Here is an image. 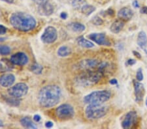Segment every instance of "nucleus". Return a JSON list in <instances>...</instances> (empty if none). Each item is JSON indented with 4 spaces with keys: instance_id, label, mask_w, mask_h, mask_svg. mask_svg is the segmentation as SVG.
Returning <instances> with one entry per match:
<instances>
[{
    "instance_id": "nucleus-21",
    "label": "nucleus",
    "mask_w": 147,
    "mask_h": 129,
    "mask_svg": "<svg viewBox=\"0 0 147 129\" xmlns=\"http://www.w3.org/2000/svg\"><path fill=\"white\" fill-rule=\"evenodd\" d=\"M21 125H22L24 127L27 128H37V126L33 123L32 119L30 117H23V118L20 120Z\"/></svg>"
},
{
    "instance_id": "nucleus-36",
    "label": "nucleus",
    "mask_w": 147,
    "mask_h": 129,
    "mask_svg": "<svg viewBox=\"0 0 147 129\" xmlns=\"http://www.w3.org/2000/svg\"><path fill=\"white\" fill-rule=\"evenodd\" d=\"M110 84H112V85H116V84H118L117 80L112 79V80H110Z\"/></svg>"
},
{
    "instance_id": "nucleus-22",
    "label": "nucleus",
    "mask_w": 147,
    "mask_h": 129,
    "mask_svg": "<svg viewBox=\"0 0 147 129\" xmlns=\"http://www.w3.org/2000/svg\"><path fill=\"white\" fill-rule=\"evenodd\" d=\"M71 53V49L66 46H61L58 50V55L60 57H67Z\"/></svg>"
},
{
    "instance_id": "nucleus-31",
    "label": "nucleus",
    "mask_w": 147,
    "mask_h": 129,
    "mask_svg": "<svg viewBox=\"0 0 147 129\" xmlns=\"http://www.w3.org/2000/svg\"><path fill=\"white\" fill-rule=\"evenodd\" d=\"M140 12H141V14H143V15H147V7H143L141 9Z\"/></svg>"
},
{
    "instance_id": "nucleus-11",
    "label": "nucleus",
    "mask_w": 147,
    "mask_h": 129,
    "mask_svg": "<svg viewBox=\"0 0 147 129\" xmlns=\"http://www.w3.org/2000/svg\"><path fill=\"white\" fill-rule=\"evenodd\" d=\"M11 61L14 65L23 66L28 63V57L26 53L23 52H18L11 56Z\"/></svg>"
},
{
    "instance_id": "nucleus-27",
    "label": "nucleus",
    "mask_w": 147,
    "mask_h": 129,
    "mask_svg": "<svg viewBox=\"0 0 147 129\" xmlns=\"http://www.w3.org/2000/svg\"><path fill=\"white\" fill-rule=\"evenodd\" d=\"M136 78L139 82H141L143 80V70L141 68L137 70V74H136Z\"/></svg>"
},
{
    "instance_id": "nucleus-8",
    "label": "nucleus",
    "mask_w": 147,
    "mask_h": 129,
    "mask_svg": "<svg viewBox=\"0 0 147 129\" xmlns=\"http://www.w3.org/2000/svg\"><path fill=\"white\" fill-rule=\"evenodd\" d=\"M58 37L57 30L53 26L47 27L41 35V40L46 44H51L56 41Z\"/></svg>"
},
{
    "instance_id": "nucleus-16",
    "label": "nucleus",
    "mask_w": 147,
    "mask_h": 129,
    "mask_svg": "<svg viewBox=\"0 0 147 129\" xmlns=\"http://www.w3.org/2000/svg\"><path fill=\"white\" fill-rule=\"evenodd\" d=\"M38 11H39L40 15L49 16L53 14V13L54 12V9H53V7L47 2L46 3L41 5H39Z\"/></svg>"
},
{
    "instance_id": "nucleus-32",
    "label": "nucleus",
    "mask_w": 147,
    "mask_h": 129,
    "mask_svg": "<svg viewBox=\"0 0 147 129\" xmlns=\"http://www.w3.org/2000/svg\"><path fill=\"white\" fill-rule=\"evenodd\" d=\"M45 126L47 128H51L53 126V123H52L51 121H48L47 122L46 124H45Z\"/></svg>"
},
{
    "instance_id": "nucleus-14",
    "label": "nucleus",
    "mask_w": 147,
    "mask_h": 129,
    "mask_svg": "<svg viewBox=\"0 0 147 129\" xmlns=\"http://www.w3.org/2000/svg\"><path fill=\"white\" fill-rule=\"evenodd\" d=\"M15 81V77L12 74H7L0 77V85L5 88L11 86Z\"/></svg>"
},
{
    "instance_id": "nucleus-37",
    "label": "nucleus",
    "mask_w": 147,
    "mask_h": 129,
    "mask_svg": "<svg viewBox=\"0 0 147 129\" xmlns=\"http://www.w3.org/2000/svg\"><path fill=\"white\" fill-rule=\"evenodd\" d=\"M134 54L137 57H138V58H139V59H141V54H140V53L138 52V51H134Z\"/></svg>"
},
{
    "instance_id": "nucleus-5",
    "label": "nucleus",
    "mask_w": 147,
    "mask_h": 129,
    "mask_svg": "<svg viewBox=\"0 0 147 129\" xmlns=\"http://www.w3.org/2000/svg\"><path fill=\"white\" fill-rule=\"evenodd\" d=\"M111 93L108 91H96L85 96L83 99L84 103L90 104H103L110 99Z\"/></svg>"
},
{
    "instance_id": "nucleus-28",
    "label": "nucleus",
    "mask_w": 147,
    "mask_h": 129,
    "mask_svg": "<svg viewBox=\"0 0 147 129\" xmlns=\"http://www.w3.org/2000/svg\"><path fill=\"white\" fill-rule=\"evenodd\" d=\"M82 3H84V1H83L82 0H75V1L73 2V6L76 8H82L83 6L82 5Z\"/></svg>"
},
{
    "instance_id": "nucleus-6",
    "label": "nucleus",
    "mask_w": 147,
    "mask_h": 129,
    "mask_svg": "<svg viewBox=\"0 0 147 129\" xmlns=\"http://www.w3.org/2000/svg\"><path fill=\"white\" fill-rule=\"evenodd\" d=\"M56 116L61 120H67L74 116L75 110L72 106L68 104H63L56 109Z\"/></svg>"
},
{
    "instance_id": "nucleus-29",
    "label": "nucleus",
    "mask_w": 147,
    "mask_h": 129,
    "mask_svg": "<svg viewBox=\"0 0 147 129\" xmlns=\"http://www.w3.org/2000/svg\"><path fill=\"white\" fill-rule=\"evenodd\" d=\"M33 1L39 5H43L48 2V0H33Z\"/></svg>"
},
{
    "instance_id": "nucleus-10",
    "label": "nucleus",
    "mask_w": 147,
    "mask_h": 129,
    "mask_svg": "<svg viewBox=\"0 0 147 129\" xmlns=\"http://www.w3.org/2000/svg\"><path fill=\"white\" fill-rule=\"evenodd\" d=\"M88 38L99 45L110 46L111 44V42L109 41L105 35L103 33H92L88 35Z\"/></svg>"
},
{
    "instance_id": "nucleus-17",
    "label": "nucleus",
    "mask_w": 147,
    "mask_h": 129,
    "mask_svg": "<svg viewBox=\"0 0 147 129\" xmlns=\"http://www.w3.org/2000/svg\"><path fill=\"white\" fill-rule=\"evenodd\" d=\"M133 15H134L133 11L127 7L121 9L118 13V18L124 20H130L133 17Z\"/></svg>"
},
{
    "instance_id": "nucleus-9",
    "label": "nucleus",
    "mask_w": 147,
    "mask_h": 129,
    "mask_svg": "<svg viewBox=\"0 0 147 129\" xmlns=\"http://www.w3.org/2000/svg\"><path fill=\"white\" fill-rule=\"evenodd\" d=\"M137 115L136 112H129L125 115V117L122 122V126L123 128H129L136 123Z\"/></svg>"
},
{
    "instance_id": "nucleus-23",
    "label": "nucleus",
    "mask_w": 147,
    "mask_h": 129,
    "mask_svg": "<svg viewBox=\"0 0 147 129\" xmlns=\"http://www.w3.org/2000/svg\"><path fill=\"white\" fill-rule=\"evenodd\" d=\"M95 10H96V8L94 6L90 5H84L81 8L82 13L88 16L92 14Z\"/></svg>"
},
{
    "instance_id": "nucleus-20",
    "label": "nucleus",
    "mask_w": 147,
    "mask_h": 129,
    "mask_svg": "<svg viewBox=\"0 0 147 129\" xmlns=\"http://www.w3.org/2000/svg\"><path fill=\"white\" fill-rule=\"evenodd\" d=\"M68 27L71 30H72L73 31H75L77 33L83 32L85 29H86V27H85L84 25L78 22L71 23L69 24Z\"/></svg>"
},
{
    "instance_id": "nucleus-26",
    "label": "nucleus",
    "mask_w": 147,
    "mask_h": 129,
    "mask_svg": "<svg viewBox=\"0 0 147 129\" xmlns=\"http://www.w3.org/2000/svg\"><path fill=\"white\" fill-rule=\"evenodd\" d=\"M92 22L94 23V25H102L103 23V20L101 19L99 17V16H95L93 18H92Z\"/></svg>"
},
{
    "instance_id": "nucleus-40",
    "label": "nucleus",
    "mask_w": 147,
    "mask_h": 129,
    "mask_svg": "<svg viewBox=\"0 0 147 129\" xmlns=\"http://www.w3.org/2000/svg\"><path fill=\"white\" fill-rule=\"evenodd\" d=\"M2 126H3V123L2 121L0 120V127H2Z\"/></svg>"
},
{
    "instance_id": "nucleus-39",
    "label": "nucleus",
    "mask_w": 147,
    "mask_h": 129,
    "mask_svg": "<svg viewBox=\"0 0 147 129\" xmlns=\"http://www.w3.org/2000/svg\"><path fill=\"white\" fill-rule=\"evenodd\" d=\"M2 1H5L7 3H12L15 1V0H2Z\"/></svg>"
},
{
    "instance_id": "nucleus-33",
    "label": "nucleus",
    "mask_w": 147,
    "mask_h": 129,
    "mask_svg": "<svg viewBox=\"0 0 147 129\" xmlns=\"http://www.w3.org/2000/svg\"><path fill=\"white\" fill-rule=\"evenodd\" d=\"M136 61L134 60V59H129L128 61H127V64H128L129 65H131V66H132V65H134V64H136Z\"/></svg>"
},
{
    "instance_id": "nucleus-12",
    "label": "nucleus",
    "mask_w": 147,
    "mask_h": 129,
    "mask_svg": "<svg viewBox=\"0 0 147 129\" xmlns=\"http://www.w3.org/2000/svg\"><path fill=\"white\" fill-rule=\"evenodd\" d=\"M100 62L96 59H85L79 63V68L84 70H90L94 68L98 67Z\"/></svg>"
},
{
    "instance_id": "nucleus-7",
    "label": "nucleus",
    "mask_w": 147,
    "mask_h": 129,
    "mask_svg": "<svg viewBox=\"0 0 147 129\" xmlns=\"http://www.w3.org/2000/svg\"><path fill=\"white\" fill-rule=\"evenodd\" d=\"M8 91L11 97L19 98L26 95L28 91V87L24 83H18L9 89Z\"/></svg>"
},
{
    "instance_id": "nucleus-4",
    "label": "nucleus",
    "mask_w": 147,
    "mask_h": 129,
    "mask_svg": "<svg viewBox=\"0 0 147 129\" xmlns=\"http://www.w3.org/2000/svg\"><path fill=\"white\" fill-rule=\"evenodd\" d=\"M109 108L102 104H90L85 110V116L90 120L100 119L107 113Z\"/></svg>"
},
{
    "instance_id": "nucleus-30",
    "label": "nucleus",
    "mask_w": 147,
    "mask_h": 129,
    "mask_svg": "<svg viewBox=\"0 0 147 129\" xmlns=\"http://www.w3.org/2000/svg\"><path fill=\"white\" fill-rule=\"evenodd\" d=\"M7 31V28L3 25H0V35H3Z\"/></svg>"
},
{
    "instance_id": "nucleus-34",
    "label": "nucleus",
    "mask_w": 147,
    "mask_h": 129,
    "mask_svg": "<svg viewBox=\"0 0 147 129\" xmlns=\"http://www.w3.org/2000/svg\"><path fill=\"white\" fill-rule=\"evenodd\" d=\"M41 116H39V115H35L34 117V119L35 122H39L41 120Z\"/></svg>"
},
{
    "instance_id": "nucleus-24",
    "label": "nucleus",
    "mask_w": 147,
    "mask_h": 129,
    "mask_svg": "<svg viewBox=\"0 0 147 129\" xmlns=\"http://www.w3.org/2000/svg\"><path fill=\"white\" fill-rule=\"evenodd\" d=\"M31 70H32V71L33 72H34V73L39 74H41L42 71V67L41 65L37 64V63H35V64L32 65V67H31Z\"/></svg>"
},
{
    "instance_id": "nucleus-25",
    "label": "nucleus",
    "mask_w": 147,
    "mask_h": 129,
    "mask_svg": "<svg viewBox=\"0 0 147 129\" xmlns=\"http://www.w3.org/2000/svg\"><path fill=\"white\" fill-rule=\"evenodd\" d=\"M11 53V48L5 45H0V54L7 55Z\"/></svg>"
},
{
    "instance_id": "nucleus-35",
    "label": "nucleus",
    "mask_w": 147,
    "mask_h": 129,
    "mask_svg": "<svg viewBox=\"0 0 147 129\" xmlns=\"http://www.w3.org/2000/svg\"><path fill=\"white\" fill-rule=\"evenodd\" d=\"M133 6L135 8H139V4L138 3V1H134V2H133Z\"/></svg>"
},
{
    "instance_id": "nucleus-41",
    "label": "nucleus",
    "mask_w": 147,
    "mask_h": 129,
    "mask_svg": "<svg viewBox=\"0 0 147 129\" xmlns=\"http://www.w3.org/2000/svg\"><path fill=\"white\" fill-rule=\"evenodd\" d=\"M146 106H147V98H146Z\"/></svg>"
},
{
    "instance_id": "nucleus-13",
    "label": "nucleus",
    "mask_w": 147,
    "mask_h": 129,
    "mask_svg": "<svg viewBox=\"0 0 147 129\" xmlns=\"http://www.w3.org/2000/svg\"><path fill=\"white\" fill-rule=\"evenodd\" d=\"M134 90L136 101H141L143 100L144 95V86L142 84L139 83V82H134Z\"/></svg>"
},
{
    "instance_id": "nucleus-38",
    "label": "nucleus",
    "mask_w": 147,
    "mask_h": 129,
    "mask_svg": "<svg viewBox=\"0 0 147 129\" xmlns=\"http://www.w3.org/2000/svg\"><path fill=\"white\" fill-rule=\"evenodd\" d=\"M60 16H61V18H62V19H66V18H67V15L65 13H62L61 14Z\"/></svg>"
},
{
    "instance_id": "nucleus-2",
    "label": "nucleus",
    "mask_w": 147,
    "mask_h": 129,
    "mask_svg": "<svg viewBox=\"0 0 147 129\" xmlns=\"http://www.w3.org/2000/svg\"><path fill=\"white\" fill-rule=\"evenodd\" d=\"M10 22L16 29L22 31L34 29L37 24L36 20L32 16L24 13H13L10 18Z\"/></svg>"
},
{
    "instance_id": "nucleus-1",
    "label": "nucleus",
    "mask_w": 147,
    "mask_h": 129,
    "mask_svg": "<svg viewBox=\"0 0 147 129\" xmlns=\"http://www.w3.org/2000/svg\"><path fill=\"white\" fill-rule=\"evenodd\" d=\"M60 88L55 85L45 86L39 93V104L44 108L55 106L60 102Z\"/></svg>"
},
{
    "instance_id": "nucleus-3",
    "label": "nucleus",
    "mask_w": 147,
    "mask_h": 129,
    "mask_svg": "<svg viewBox=\"0 0 147 129\" xmlns=\"http://www.w3.org/2000/svg\"><path fill=\"white\" fill-rule=\"evenodd\" d=\"M103 76V73L99 70L96 71L87 70L86 72H82L76 77L75 82L79 86L82 87L92 86L98 83Z\"/></svg>"
},
{
    "instance_id": "nucleus-15",
    "label": "nucleus",
    "mask_w": 147,
    "mask_h": 129,
    "mask_svg": "<svg viewBox=\"0 0 147 129\" xmlns=\"http://www.w3.org/2000/svg\"><path fill=\"white\" fill-rule=\"evenodd\" d=\"M137 44L141 49L146 52V46H147V36L146 33L144 31H141L139 33L138 37H137Z\"/></svg>"
},
{
    "instance_id": "nucleus-18",
    "label": "nucleus",
    "mask_w": 147,
    "mask_h": 129,
    "mask_svg": "<svg viewBox=\"0 0 147 129\" xmlns=\"http://www.w3.org/2000/svg\"><path fill=\"white\" fill-rule=\"evenodd\" d=\"M124 26V22L122 20H117L114 22L110 27L111 31L113 33H118Z\"/></svg>"
},
{
    "instance_id": "nucleus-19",
    "label": "nucleus",
    "mask_w": 147,
    "mask_h": 129,
    "mask_svg": "<svg viewBox=\"0 0 147 129\" xmlns=\"http://www.w3.org/2000/svg\"><path fill=\"white\" fill-rule=\"evenodd\" d=\"M77 43L80 46L85 48H92L95 46L94 44L92 42L84 39L83 37H80L77 39Z\"/></svg>"
}]
</instances>
